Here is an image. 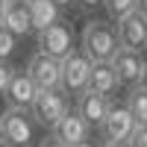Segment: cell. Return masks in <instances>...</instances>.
I'll return each instance as SVG.
<instances>
[{
  "label": "cell",
  "instance_id": "cell-1",
  "mask_svg": "<svg viewBox=\"0 0 147 147\" xmlns=\"http://www.w3.org/2000/svg\"><path fill=\"white\" fill-rule=\"evenodd\" d=\"M80 50L88 56L91 62H109L112 53L118 50L115 24H109V21H88V24L82 27Z\"/></svg>",
  "mask_w": 147,
  "mask_h": 147
},
{
  "label": "cell",
  "instance_id": "cell-2",
  "mask_svg": "<svg viewBox=\"0 0 147 147\" xmlns=\"http://www.w3.org/2000/svg\"><path fill=\"white\" fill-rule=\"evenodd\" d=\"M88 71L91 59L82 50H71L68 56L59 59V91L77 97L82 88H88Z\"/></svg>",
  "mask_w": 147,
  "mask_h": 147
},
{
  "label": "cell",
  "instance_id": "cell-3",
  "mask_svg": "<svg viewBox=\"0 0 147 147\" xmlns=\"http://www.w3.org/2000/svg\"><path fill=\"white\" fill-rule=\"evenodd\" d=\"M0 136H3L6 147H30V141L35 136V124H32L30 112L6 106L0 112Z\"/></svg>",
  "mask_w": 147,
  "mask_h": 147
},
{
  "label": "cell",
  "instance_id": "cell-4",
  "mask_svg": "<svg viewBox=\"0 0 147 147\" xmlns=\"http://www.w3.org/2000/svg\"><path fill=\"white\" fill-rule=\"evenodd\" d=\"M68 109H71L68 94H62L59 88H53V91H38V94H35V100H32V106L27 109V112H30V118H32L35 127H44L47 132H50L53 124L68 112Z\"/></svg>",
  "mask_w": 147,
  "mask_h": 147
},
{
  "label": "cell",
  "instance_id": "cell-5",
  "mask_svg": "<svg viewBox=\"0 0 147 147\" xmlns=\"http://www.w3.org/2000/svg\"><path fill=\"white\" fill-rule=\"evenodd\" d=\"M100 138L103 144H112V141H127L132 136V129H136V121H132V115L127 112L124 103H109L106 115L100 121Z\"/></svg>",
  "mask_w": 147,
  "mask_h": 147
},
{
  "label": "cell",
  "instance_id": "cell-6",
  "mask_svg": "<svg viewBox=\"0 0 147 147\" xmlns=\"http://www.w3.org/2000/svg\"><path fill=\"white\" fill-rule=\"evenodd\" d=\"M71 50H77V47H74V32H71V27L65 21H56V24H50V27L38 30V53L62 59Z\"/></svg>",
  "mask_w": 147,
  "mask_h": 147
},
{
  "label": "cell",
  "instance_id": "cell-7",
  "mask_svg": "<svg viewBox=\"0 0 147 147\" xmlns=\"http://www.w3.org/2000/svg\"><path fill=\"white\" fill-rule=\"evenodd\" d=\"M115 35H118V47L124 50H144V41H147V18L141 15L138 9H132L129 15H124L121 21H115Z\"/></svg>",
  "mask_w": 147,
  "mask_h": 147
},
{
  "label": "cell",
  "instance_id": "cell-8",
  "mask_svg": "<svg viewBox=\"0 0 147 147\" xmlns=\"http://www.w3.org/2000/svg\"><path fill=\"white\" fill-rule=\"evenodd\" d=\"M27 77L32 80V85L38 91H53L59 88V59L53 56H44L35 50L27 62Z\"/></svg>",
  "mask_w": 147,
  "mask_h": 147
},
{
  "label": "cell",
  "instance_id": "cell-9",
  "mask_svg": "<svg viewBox=\"0 0 147 147\" xmlns=\"http://www.w3.org/2000/svg\"><path fill=\"white\" fill-rule=\"evenodd\" d=\"M50 136H53L56 141H62L65 147H74V144H80V141H85V138H91V127L85 124L74 109H68V112L53 124Z\"/></svg>",
  "mask_w": 147,
  "mask_h": 147
},
{
  "label": "cell",
  "instance_id": "cell-10",
  "mask_svg": "<svg viewBox=\"0 0 147 147\" xmlns=\"http://www.w3.org/2000/svg\"><path fill=\"white\" fill-rule=\"evenodd\" d=\"M109 103H112L109 97L97 94V91H91V88H82V91L77 94V100H74V112H77L85 124L94 129V127H100V121H103V115H106Z\"/></svg>",
  "mask_w": 147,
  "mask_h": 147
},
{
  "label": "cell",
  "instance_id": "cell-11",
  "mask_svg": "<svg viewBox=\"0 0 147 147\" xmlns=\"http://www.w3.org/2000/svg\"><path fill=\"white\" fill-rule=\"evenodd\" d=\"M0 24L15 35V38H24V35L32 32L30 24V12L24 0H0Z\"/></svg>",
  "mask_w": 147,
  "mask_h": 147
},
{
  "label": "cell",
  "instance_id": "cell-12",
  "mask_svg": "<svg viewBox=\"0 0 147 147\" xmlns=\"http://www.w3.org/2000/svg\"><path fill=\"white\" fill-rule=\"evenodd\" d=\"M35 94H38V88L32 85V80L27 77V71H12V77H9V85H6V103L9 106H15V109H30L32 100H35Z\"/></svg>",
  "mask_w": 147,
  "mask_h": 147
},
{
  "label": "cell",
  "instance_id": "cell-13",
  "mask_svg": "<svg viewBox=\"0 0 147 147\" xmlns=\"http://www.w3.org/2000/svg\"><path fill=\"white\" fill-rule=\"evenodd\" d=\"M109 65H112V71H115V77H118L121 85H136L144 59L136 50H124V47H118V50L112 53V59H109Z\"/></svg>",
  "mask_w": 147,
  "mask_h": 147
},
{
  "label": "cell",
  "instance_id": "cell-14",
  "mask_svg": "<svg viewBox=\"0 0 147 147\" xmlns=\"http://www.w3.org/2000/svg\"><path fill=\"white\" fill-rule=\"evenodd\" d=\"M88 88L112 100V94L121 88V82H118V77H115V71H112V65H109V62H91V71H88Z\"/></svg>",
  "mask_w": 147,
  "mask_h": 147
},
{
  "label": "cell",
  "instance_id": "cell-15",
  "mask_svg": "<svg viewBox=\"0 0 147 147\" xmlns=\"http://www.w3.org/2000/svg\"><path fill=\"white\" fill-rule=\"evenodd\" d=\"M27 3V12H30V24H32V32H38L44 27H50V24L62 21L59 15V6L53 0H24Z\"/></svg>",
  "mask_w": 147,
  "mask_h": 147
},
{
  "label": "cell",
  "instance_id": "cell-16",
  "mask_svg": "<svg viewBox=\"0 0 147 147\" xmlns=\"http://www.w3.org/2000/svg\"><path fill=\"white\" fill-rule=\"evenodd\" d=\"M127 112L132 115L136 127H147V91L141 85H129V94H127Z\"/></svg>",
  "mask_w": 147,
  "mask_h": 147
},
{
  "label": "cell",
  "instance_id": "cell-17",
  "mask_svg": "<svg viewBox=\"0 0 147 147\" xmlns=\"http://www.w3.org/2000/svg\"><path fill=\"white\" fill-rule=\"evenodd\" d=\"M103 6H106V15L112 21H121L124 15H129L138 6V0H103Z\"/></svg>",
  "mask_w": 147,
  "mask_h": 147
},
{
  "label": "cell",
  "instance_id": "cell-18",
  "mask_svg": "<svg viewBox=\"0 0 147 147\" xmlns=\"http://www.w3.org/2000/svg\"><path fill=\"white\" fill-rule=\"evenodd\" d=\"M15 47H18V38L0 24V59H9L12 53H15Z\"/></svg>",
  "mask_w": 147,
  "mask_h": 147
},
{
  "label": "cell",
  "instance_id": "cell-19",
  "mask_svg": "<svg viewBox=\"0 0 147 147\" xmlns=\"http://www.w3.org/2000/svg\"><path fill=\"white\" fill-rule=\"evenodd\" d=\"M129 147H147V127H136L132 129V136L127 138Z\"/></svg>",
  "mask_w": 147,
  "mask_h": 147
},
{
  "label": "cell",
  "instance_id": "cell-20",
  "mask_svg": "<svg viewBox=\"0 0 147 147\" xmlns=\"http://www.w3.org/2000/svg\"><path fill=\"white\" fill-rule=\"evenodd\" d=\"M12 71H15V68L9 65V59H0V94L6 91V85H9V77H12Z\"/></svg>",
  "mask_w": 147,
  "mask_h": 147
},
{
  "label": "cell",
  "instance_id": "cell-21",
  "mask_svg": "<svg viewBox=\"0 0 147 147\" xmlns=\"http://www.w3.org/2000/svg\"><path fill=\"white\" fill-rule=\"evenodd\" d=\"M38 147H65V144H62V141H56V138L50 136V132H47V136L38 141Z\"/></svg>",
  "mask_w": 147,
  "mask_h": 147
},
{
  "label": "cell",
  "instance_id": "cell-22",
  "mask_svg": "<svg viewBox=\"0 0 147 147\" xmlns=\"http://www.w3.org/2000/svg\"><path fill=\"white\" fill-rule=\"evenodd\" d=\"M136 85H141V88L147 91V59H144V65H141V74H138V82Z\"/></svg>",
  "mask_w": 147,
  "mask_h": 147
},
{
  "label": "cell",
  "instance_id": "cell-23",
  "mask_svg": "<svg viewBox=\"0 0 147 147\" xmlns=\"http://www.w3.org/2000/svg\"><path fill=\"white\" fill-rule=\"evenodd\" d=\"M74 147H100V144H94L91 138H85V141H80V144H74Z\"/></svg>",
  "mask_w": 147,
  "mask_h": 147
},
{
  "label": "cell",
  "instance_id": "cell-24",
  "mask_svg": "<svg viewBox=\"0 0 147 147\" xmlns=\"http://www.w3.org/2000/svg\"><path fill=\"white\" fill-rule=\"evenodd\" d=\"M136 9H138V12H141V15L147 18V0H138V6H136Z\"/></svg>",
  "mask_w": 147,
  "mask_h": 147
},
{
  "label": "cell",
  "instance_id": "cell-25",
  "mask_svg": "<svg viewBox=\"0 0 147 147\" xmlns=\"http://www.w3.org/2000/svg\"><path fill=\"white\" fill-rule=\"evenodd\" d=\"M53 3H56L59 9H62V6H74V3H77V0H53Z\"/></svg>",
  "mask_w": 147,
  "mask_h": 147
},
{
  "label": "cell",
  "instance_id": "cell-26",
  "mask_svg": "<svg viewBox=\"0 0 147 147\" xmlns=\"http://www.w3.org/2000/svg\"><path fill=\"white\" fill-rule=\"evenodd\" d=\"M100 147H129L127 141H112V144H100Z\"/></svg>",
  "mask_w": 147,
  "mask_h": 147
},
{
  "label": "cell",
  "instance_id": "cell-27",
  "mask_svg": "<svg viewBox=\"0 0 147 147\" xmlns=\"http://www.w3.org/2000/svg\"><path fill=\"white\" fill-rule=\"evenodd\" d=\"M82 3H85V6H94V3H100V0H82Z\"/></svg>",
  "mask_w": 147,
  "mask_h": 147
},
{
  "label": "cell",
  "instance_id": "cell-28",
  "mask_svg": "<svg viewBox=\"0 0 147 147\" xmlns=\"http://www.w3.org/2000/svg\"><path fill=\"white\" fill-rule=\"evenodd\" d=\"M0 147H6V141H3V136H0Z\"/></svg>",
  "mask_w": 147,
  "mask_h": 147
},
{
  "label": "cell",
  "instance_id": "cell-29",
  "mask_svg": "<svg viewBox=\"0 0 147 147\" xmlns=\"http://www.w3.org/2000/svg\"><path fill=\"white\" fill-rule=\"evenodd\" d=\"M144 50H147V41H144Z\"/></svg>",
  "mask_w": 147,
  "mask_h": 147
}]
</instances>
